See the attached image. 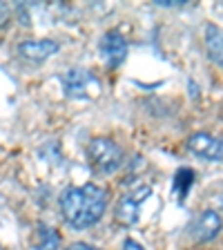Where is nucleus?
<instances>
[{
	"instance_id": "2eb2a0df",
	"label": "nucleus",
	"mask_w": 223,
	"mask_h": 250,
	"mask_svg": "<svg viewBox=\"0 0 223 250\" xmlns=\"http://www.w3.org/2000/svg\"><path fill=\"white\" fill-rule=\"evenodd\" d=\"M123 250H145V248H143V246H141L139 241H134V239H125Z\"/></svg>"
},
{
	"instance_id": "4468645a",
	"label": "nucleus",
	"mask_w": 223,
	"mask_h": 250,
	"mask_svg": "<svg viewBox=\"0 0 223 250\" xmlns=\"http://www.w3.org/2000/svg\"><path fill=\"white\" fill-rule=\"evenodd\" d=\"M65 250H99V248H94V246L85 244V241H76V244L67 246V248H65Z\"/></svg>"
},
{
	"instance_id": "f257e3e1",
	"label": "nucleus",
	"mask_w": 223,
	"mask_h": 250,
	"mask_svg": "<svg viewBox=\"0 0 223 250\" xmlns=\"http://www.w3.org/2000/svg\"><path fill=\"white\" fill-rule=\"evenodd\" d=\"M109 194L99 183L67 188L61 197V212L65 224L74 230H85L96 226L107 210Z\"/></svg>"
},
{
	"instance_id": "9d476101",
	"label": "nucleus",
	"mask_w": 223,
	"mask_h": 250,
	"mask_svg": "<svg viewBox=\"0 0 223 250\" xmlns=\"http://www.w3.org/2000/svg\"><path fill=\"white\" fill-rule=\"evenodd\" d=\"M34 250H61V234L52 226L41 224L34 237Z\"/></svg>"
},
{
	"instance_id": "20e7f679",
	"label": "nucleus",
	"mask_w": 223,
	"mask_h": 250,
	"mask_svg": "<svg viewBox=\"0 0 223 250\" xmlns=\"http://www.w3.org/2000/svg\"><path fill=\"white\" fill-rule=\"evenodd\" d=\"M152 194V188L143 186V188H136L132 192L123 194L116 203V221L121 226H134L139 224V217H141V206L145 203V199Z\"/></svg>"
},
{
	"instance_id": "a211bd4d",
	"label": "nucleus",
	"mask_w": 223,
	"mask_h": 250,
	"mask_svg": "<svg viewBox=\"0 0 223 250\" xmlns=\"http://www.w3.org/2000/svg\"><path fill=\"white\" fill-rule=\"evenodd\" d=\"M221 146H223V141H221Z\"/></svg>"
},
{
	"instance_id": "f03ea898",
	"label": "nucleus",
	"mask_w": 223,
	"mask_h": 250,
	"mask_svg": "<svg viewBox=\"0 0 223 250\" xmlns=\"http://www.w3.org/2000/svg\"><path fill=\"white\" fill-rule=\"evenodd\" d=\"M87 161L96 174H114L125 161L123 147L109 136H96L87 143Z\"/></svg>"
},
{
	"instance_id": "f3484780",
	"label": "nucleus",
	"mask_w": 223,
	"mask_h": 250,
	"mask_svg": "<svg viewBox=\"0 0 223 250\" xmlns=\"http://www.w3.org/2000/svg\"><path fill=\"white\" fill-rule=\"evenodd\" d=\"M221 206H223V194H221Z\"/></svg>"
},
{
	"instance_id": "f8f14e48",
	"label": "nucleus",
	"mask_w": 223,
	"mask_h": 250,
	"mask_svg": "<svg viewBox=\"0 0 223 250\" xmlns=\"http://www.w3.org/2000/svg\"><path fill=\"white\" fill-rule=\"evenodd\" d=\"M11 21V7L7 2H0V29H5Z\"/></svg>"
},
{
	"instance_id": "423d86ee",
	"label": "nucleus",
	"mask_w": 223,
	"mask_h": 250,
	"mask_svg": "<svg viewBox=\"0 0 223 250\" xmlns=\"http://www.w3.org/2000/svg\"><path fill=\"white\" fill-rule=\"evenodd\" d=\"M223 230V219L217 210H203L192 224V237L199 244H210L221 234Z\"/></svg>"
},
{
	"instance_id": "dca6fc26",
	"label": "nucleus",
	"mask_w": 223,
	"mask_h": 250,
	"mask_svg": "<svg viewBox=\"0 0 223 250\" xmlns=\"http://www.w3.org/2000/svg\"><path fill=\"white\" fill-rule=\"evenodd\" d=\"M18 14H20V22L22 25H29V14H25V7L18 5Z\"/></svg>"
},
{
	"instance_id": "9b49d317",
	"label": "nucleus",
	"mask_w": 223,
	"mask_h": 250,
	"mask_svg": "<svg viewBox=\"0 0 223 250\" xmlns=\"http://www.w3.org/2000/svg\"><path fill=\"white\" fill-rule=\"evenodd\" d=\"M192 179H194V172L187 170V167H181L177 172V177H174V190L179 192V197H185L190 192V186H192Z\"/></svg>"
},
{
	"instance_id": "39448f33",
	"label": "nucleus",
	"mask_w": 223,
	"mask_h": 250,
	"mask_svg": "<svg viewBox=\"0 0 223 250\" xmlns=\"http://www.w3.org/2000/svg\"><path fill=\"white\" fill-rule=\"evenodd\" d=\"M99 49L105 58V65H107L109 69H116L125 62V58H127V49H130V47H127V41H125V36L121 34V31L109 29V31H105L103 38H101Z\"/></svg>"
},
{
	"instance_id": "ddd939ff",
	"label": "nucleus",
	"mask_w": 223,
	"mask_h": 250,
	"mask_svg": "<svg viewBox=\"0 0 223 250\" xmlns=\"http://www.w3.org/2000/svg\"><path fill=\"white\" fill-rule=\"evenodd\" d=\"M154 2L161 7H183L187 0H154Z\"/></svg>"
},
{
	"instance_id": "1a4fd4ad",
	"label": "nucleus",
	"mask_w": 223,
	"mask_h": 250,
	"mask_svg": "<svg viewBox=\"0 0 223 250\" xmlns=\"http://www.w3.org/2000/svg\"><path fill=\"white\" fill-rule=\"evenodd\" d=\"M203 42H205V52H208L210 61L223 67V29L214 22H208L203 29Z\"/></svg>"
},
{
	"instance_id": "7ed1b4c3",
	"label": "nucleus",
	"mask_w": 223,
	"mask_h": 250,
	"mask_svg": "<svg viewBox=\"0 0 223 250\" xmlns=\"http://www.w3.org/2000/svg\"><path fill=\"white\" fill-rule=\"evenodd\" d=\"M61 83L65 87V94L72 96V99H87V96H92V92L101 89V83L96 81V76L89 69H81V67L65 72L61 76Z\"/></svg>"
},
{
	"instance_id": "6e6552de",
	"label": "nucleus",
	"mask_w": 223,
	"mask_h": 250,
	"mask_svg": "<svg viewBox=\"0 0 223 250\" xmlns=\"http://www.w3.org/2000/svg\"><path fill=\"white\" fill-rule=\"evenodd\" d=\"M61 49L56 41L52 38H41V41H25L18 45V54L29 62H42L47 58H52L54 54Z\"/></svg>"
},
{
	"instance_id": "0eeeda50",
	"label": "nucleus",
	"mask_w": 223,
	"mask_h": 250,
	"mask_svg": "<svg viewBox=\"0 0 223 250\" xmlns=\"http://www.w3.org/2000/svg\"><path fill=\"white\" fill-rule=\"evenodd\" d=\"M185 146L197 159H203V161H221L223 159L221 141L214 139L212 134H205V132H197V134H192L190 139H187Z\"/></svg>"
}]
</instances>
